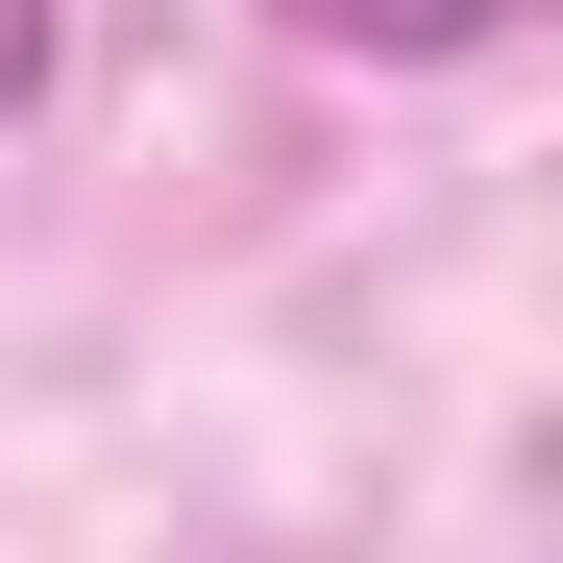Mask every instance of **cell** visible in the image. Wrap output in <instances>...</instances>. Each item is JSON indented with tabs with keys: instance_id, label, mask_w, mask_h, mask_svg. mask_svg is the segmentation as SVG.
<instances>
[{
	"instance_id": "2",
	"label": "cell",
	"mask_w": 563,
	"mask_h": 563,
	"mask_svg": "<svg viewBox=\"0 0 563 563\" xmlns=\"http://www.w3.org/2000/svg\"><path fill=\"white\" fill-rule=\"evenodd\" d=\"M49 99V0H0V123H25Z\"/></svg>"
},
{
	"instance_id": "1",
	"label": "cell",
	"mask_w": 563,
	"mask_h": 563,
	"mask_svg": "<svg viewBox=\"0 0 563 563\" xmlns=\"http://www.w3.org/2000/svg\"><path fill=\"white\" fill-rule=\"evenodd\" d=\"M295 49H367V74H441V49H515L539 0H269Z\"/></svg>"
}]
</instances>
